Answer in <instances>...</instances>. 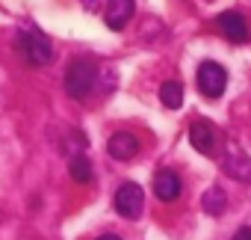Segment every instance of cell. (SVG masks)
I'll list each match as a JSON object with an SVG mask.
<instances>
[{"mask_svg":"<svg viewBox=\"0 0 251 240\" xmlns=\"http://www.w3.org/2000/svg\"><path fill=\"white\" fill-rule=\"evenodd\" d=\"M15 51L21 54V60H24L27 65H45V62L53 60L50 39H48L45 33H39L36 27L18 33V39H15Z\"/></svg>","mask_w":251,"mask_h":240,"instance_id":"obj_2","label":"cell"},{"mask_svg":"<svg viewBox=\"0 0 251 240\" xmlns=\"http://www.w3.org/2000/svg\"><path fill=\"white\" fill-rule=\"evenodd\" d=\"M180 190H183V184H180V175H177V172L160 169V172L154 175V196H157L160 202H175V199L180 196Z\"/></svg>","mask_w":251,"mask_h":240,"instance_id":"obj_9","label":"cell"},{"mask_svg":"<svg viewBox=\"0 0 251 240\" xmlns=\"http://www.w3.org/2000/svg\"><path fill=\"white\" fill-rule=\"evenodd\" d=\"M103 71H106V68L95 65V62L86 60V57L74 60V62L68 65V71H65V92H68L74 101H86V98L95 92L98 77H100Z\"/></svg>","mask_w":251,"mask_h":240,"instance_id":"obj_1","label":"cell"},{"mask_svg":"<svg viewBox=\"0 0 251 240\" xmlns=\"http://www.w3.org/2000/svg\"><path fill=\"white\" fill-rule=\"evenodd\" d=\"M98 6H100V0H83V9H92L95 12Z\"/></svg>","mask_w":251,"mask_h":240,"instance_id":"obj_15","label":"cell"},{"mask_svg":"<svg viewBox=\"0 0 251 240\" xmlns=\"http://www.w3.org/2000/svg\"><path fill=\"white\" fill-rule=\"evenodd\" d=\"M201 205H204V210H207V213H213V216H219V213L225 210V205H227V199H225V193H222V187H210V190L204 193V199H201Z\"/></svg>","mask_w":251,"mask_h":240,"instance_id":"obj_13","label":"cell"},{"mask_svg":"<svg viewBox=\"0 0 251 240\" xmlns=\"http://www.w3.org/2000/svg\"><path fill=\"white\" fill-rule=\"evenodd\" d=\"M222 169H225L233 181H245V184H251V157H248L245 151H239L236 146H230V149L225 151V157H222Z\"/></svg>","mask_w":251,"mask_h":240,"instance_id":"obj_7","label":"cell"},{"mask_svg":"<svg viewBox=\"0 0 251 240\" xmlns=\"http://www.w3.org/2000/svg\"><path fill=\"white\" fill-rule=\"evenodd\" d=\"M68 172H71V178H74L77 184H89V181H92V160L83 157V154H74V157L68 160Z\"/></svg>","mask_w":251,"mask_h":240,"instance_id":"obj_12","label":"cell"},{"mask_svg":"<svg viewBox=\"0 0 251 240\" xmlns=\"http://www.w3.org/2000/svg\"><path fill=\"white\" fill-rule=\"evenodd\" d=\"M189 143L201 154H216V149H219V131L210 122L198 119V122H192V128H189Z\"/></svg>","mask_w":251,"mask_h":240,"instance_id":"obj_6","label":"cell"},{"mask_svg":"<svg viewBox=\"0 0 251 240\" xmlns=\"http://www.w3.org/2000/svg\"><path fill=\"white\" fill-rule=\"evenodd\" d=\"M195 83H198L201 95H207V98H219V95L225 92V86H227V71H225L219 62H210V60H207V62L198 65Z\"/></svg>","mask_w":251,"mask_h":240,"instance_id":"obj_4","label":"cell"},{"mask_svg":"<svg viewBox=\"0 0 251 240\" xmlns=\"http://www.w3.org/2000/svg\"><path fill=\"white\" fill-rule=\"evenodd\" d=\"M160 101H163V107L177 110V107L183 104V86H180L177 80H166V83L160 86Z\"/></svg>","mask_w":251,"mask_h":240,"instance_id":"obj_11","label":"cell"},{"mask_svg":"<svg viewBox=\"0 0 251 240\" xmlns=\"http://www.w3.org/2000/svg\"><path fill=\"white\" fill-rule=\"evenodd\" d=\"M136 3L133 0H106V27L109 30H124L133 18Z\"/></svg>","mask_w":251,"mask_h":240,"instance_id":"obj_10","label":"cell"},{"mask_svg":"<svg viewBox=\"0 0 251 240\" xmlns=\"http://www.w3.org/2000/svg\"><path fill=\"white\" fill-rule=\"evenodd\" d=\"M106 151H109V157H115V160H133V157L139 154V137H133V134H127V131H118V134L109 137Z\"/></svg>","mask_w":251,"mask_h":240,"instance_id":"obj_8","label":"cell"},{"mask_svg":"<svg viewBox=\"0 0 251 240\" xmlns=\"http://www.w3.org/2000/svg\"><path fill=\"white\" fill-rule=\"evenodd\" d=\"M230 240H251V228H248V225H242V228H239Z\"/></svg>","mask_w":251,"mask_h":240,"instance_id":"obj_14","label":"cell"},{"mask_svg":"<svg viewBox=\"0 0 251 240\" xmlns=\"http://www.w3.org/2000/svg\"><path fill=\"white\" fill-rule=\"evenodd\" d=\"M216 27H219V33H222L227 42H233V45H245L248 36H251L248 21H245L239 12H222V15L216 18Z\"/></svg>","mask_w":251,"mask_h":240,"instance_id":"obj_5","label":"cell"},{"mask_svg":"<svg viewBox=\"0 0 251 240\" xmlns=\"http://www.w3.org/2000/svg\"><path fill=\"white\" fill-rule=\"evenodd\" d=\"M98 240H121V237H115V234H103V237H98Z\"/></svg>","mask_w":251,"mask_h":240,"instance_id":"obj_16","label":"cell"},{"mask_svg":"<svg viewBox=\"0 0 251 240\" xmlns=\"http://www.w3.org/2000/svg\"><path fill=\"white\" fill-rule=\"evenodd\" d=\"M112 205H115L118 216H124V219H139V216H142V208H145V193H142L139 184L127 181V184H121V187L115 190Z\"/></svg>","mask_w":251,"mask_h":240,"instance_id":"obj_3","label":"cell"}]
</instances>
